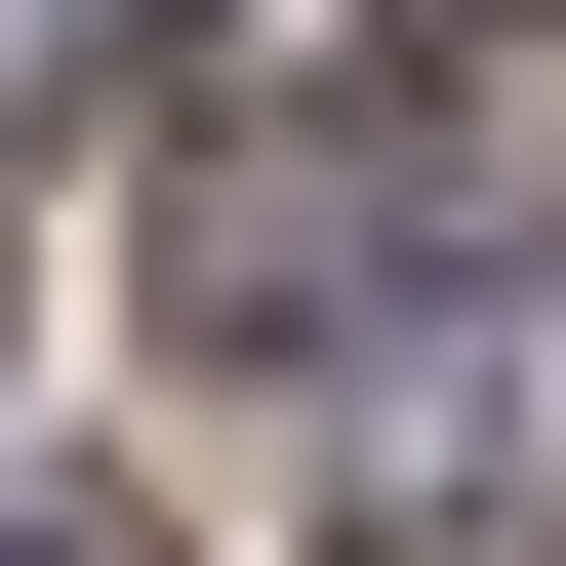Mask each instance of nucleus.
Returning <instances> with one entry per match:
<instances>
[{
    "label": "nucleus",
    "instance_id": "nucleus-1",
    "mask_svg": "<svg viewBox=\"0 0 566 566\" xmlns=\"http://www.w3.org/2000/svg\"><path fill=\"white\" fill-rule=\"evenodd\" d=\"M41 41H82V0H0V82H41Z\"/></svg>",
    "mask_w": 566,
    "mask_h": 566
}]
</instances>
